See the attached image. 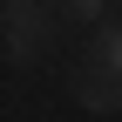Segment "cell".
Returning <instances> with one entry per match:
<instances>
[{"mask_svg":"<svg viewBox=\"0 0 122 122\" xmlns=\"http://www.w3.org/2000/svg\"><path fill=\"white\" fill-rule=\"evenodd\" d=\"M0 34H7V61L27 68L48 41V7L41 0H0Z\"/></svg>","mask_w":122,"mask_h":122,"instance_id":"obj_1","label":"cell"},{"mask_svg":"<svg viewBox=\"0 0 122 122\" xmlns=\"http://www.w3.org/2000/svg\"><path fill=\"white\" fill-rule=\"evenodd\" d=\"M75 95H81V109H95V115H115V109H122V75L95 68L88 81H75Z\"/></svg>","mask_w":122,"mask_h":122,"instance_id":"obj_2","label":"cell"},{"mask_svg":"<svg viewBox=\"0 0 122 122\" xmlns=\"http://www.w3.org/2000/svg\"><path fill=\"white\" fill-rule=\"evenodd\" d=\"M95 68L122 75V27H102V34H95Z\"/></svg>","mask_w":122,"mask_h":122,"instance_id":"obj_3","label":"cell"},{"mask_svg":"<svg viewBox=\"0 0 122 122\" xmlns=\"http://www.w3.org/2000/svg\"><path fill=\"white\" fill-rule=\"evenodd\" d=\"M68 14H75V20H102V14H109V0H68Z\"/></svg>","mask_w":122,"mask_h":122,"instance_id":"obj_4","label":"cell"}]
</instances>
